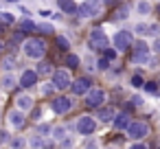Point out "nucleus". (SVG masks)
<instances>
[{
    "mask_svg": "<svg viewBox=\"0 0 160 149\" xmlns=\"http://www.w3.org/2000/svg\"><path fill=\"white\" fill-rule=\"evenodd\" d=\"M153 51H156V53H160V37L153 42Z\"/></svg>",
    "mask_w": 160,
    "mask_h": 149,
    "instance_id": "nucleus-44",
    "label": "nucleus"
},
{
    "mask_svg": "<svg viewBox=\"0 0 160 149\" xmlns=\"http://www.w3.org/2000/svg\"><path fill=\"white\" fill-rule=\"evenodd\" d=\"M83 149H99V142H97V140H90V142H86Z\"/></svg>",
    "mask_w": 160,
    "mask_h": 149,
    "instance_id": "nucleus-40",
    "label": "nucleus"
},
{
    "mask_svg": "<svg viewBox=\"0 0 160 149\" xmlns=\"http://www.w3.org/2000/svg\"><path fill=\"white\" fill-rule=\"evenodd\" d=\"M35 31H40V33L48 35V33H53V27H51V24H40V27H35Z\"/></svg>",
    "mask_w": 160,
    "mask_h": 149,
    "instance_id": "nucleus-35",
    "label": "nucleus"
},
{
    "mask_svg": "<svg viewBox=\"0 0 160 149\" xmlns=\"http://www.w3.org/2000/svg\"><path fill=\"white\" fill-rule=\"evenodd\" d=\"M142 88H145V92H149V94H156V92H158V83H153V81L142 83Z\"/></svg>",
    "mask_w": 160,
    "mask_h": 149,
    "instance_id": "nucleus-31",
    "label": "nucleus"
},
{
    "mask_svg": "<svg viewBox=\"0 0 160 149\" xmlns=\"http://www.w3.org/2000/svg\"><path fill=\"white\" fill-rule=\"evenodd\" d=\"M110 64H112V62H110L108 57H101V59L97 62V68H99V70H108V68H110Z\"/></svg>",
    "mask_w": 160,
    "mask_h": 149,
    "instance_id": "nucleus-32",
    "label": "nucleus"
},
{
    "mask_svg": "<svg viewBox=\"0 0 160 149\" xmlns=\"http://www.w3.org/2000/svg\"><path fill=\"white\" fill-rule=\"evenodd\" d=\"M35 22L33 20H29V18H24V20H20V31L22 33H29V31H35Z\"/></svg>",
    "mask_w": 160,
    "mask_h": 149,
    "instance_id": "nucleus-22",
    "label": "nucleus"
},
{
    "mask_svg": "<svg viewBox=\"0 0 160 149\" xmlns=\"http://www.w3.org/2000/svg\"><path fill=\"white\" fill-rule=\"evenodd\" d=\"M18 83L16 75L13 72H2V79H0V86H2V90H13Z\"/></svg>",
    "mask_w": 160,
    "mask_h": 149,
    "instance_id": "nucleus-16",
    "label": "nucleus"
},
{
    "mask_svg": "<svg viewBox=\"0 0 160 149\" xmlns=\"http://www.w3.org/2000/svg\"><path fill=\"white\" fill-rule=\"evenodd\" d=\"M142 83H145V81H142L140 75H134V77H132V86H134V88H142Z\"/></svg>",
    "mask_w": 160,
    "mask_h": 149,
    "instance_id": "nucleus-36",
    "label": "nucleus"
},
{
    "mask_svg": "<svg viewBox=\"0 0 160 149\" xmlns=\"http://www.w3.org/2000/svg\"><path fill=\"white\" fill-rule=\"evenodd\" d=\"M125 16H127V9H125V7H121V9L114 13V20H123Z\"/></svg>",
    "mask_w": 160,
    "mask_h": 149,
    "instance_id": "nucleus-37",
    "label": "nucleus"
},
{
    "mask_svg": "<svg viewBox=\"0 0 160 149\" xmlns=\"http://www.w3.org/2000/svg\"><path fill=\"white\" fill-rule=\"evenodd\" d=\"M53 90H55V86H53V83H44V86L40 88V94L48 97V94H53Z\"/></svg>",
    "mask_w": 160,
    "mask_h": 149,
    "instance_id": "nucleus-33",
    "label": "nucleus"
},
{
    "mask_svg": "<svg viewBox=\"0 0 160 149\" xmlns=\"http://www.w3.org/2000/svg\"><path fill=\"white\" fill-rule=\"evenodd\" d=\"M9 2H18V0H9Z\"/></svg>",
    "mask_w": 160,
    "mask_h": 149,
    "instance_id": "nucleus-47",
    "label": "nucleus"
},
{
    "mask_svg": "<svg viewBox=\"0 0 160 149\" xmlns=\"http://www.w3.org/2000/svg\"><path fill=\"white\" fill-rule=\"evenodd\" d=\"M142 101H140V97H132V105H140Z\"/></svg>",
    "mask_w": 160,
    "mask_h": 149,
    "instance_id": "nucleus-43",
    "label": "nucleus"
},
{
    "mask_svg": "<svg viewBox=\"0 0 160 149\" xmlns=\"http://www.w3.org/2000/svg\"><path fill=\"white\" fill-rule=\"evenodd\" d=\"M114 0H101V5H112Z\"/></svg>",
    "mask_w": 160,
    "mask_h": 149,
    "instance_id": "nucleus-45",
    "label": "nucleus"
},
{
    "mask_svg": "<svg viewBox=\"0 0 160 149\" xmlns=\"http://www.w3.org/2000/svg\"><path fill=\"white\" fill-rule=\"evenodd\" d=\"M132 59H134V64H147L149 62V46L145 42L132 44Z\"/></svg>",
    "mask_w": 160,
    "mask_h": 149,
    "instance_id": "nucleus-9",
    "label": "nucleus"
},
{
    "mask_svg": "<svg viewBox=\"0 0 160 149\" xmlns=\"http://www.w3.org/2000/svg\"><path fill=\"white\" fill-rule=\"evenodd\" d=\"M103 57H108L110 62H114V59H116V48H110V46H105V48H103Z\"/></svg>",
    "mask_w": 160,
    "mask_h": 149,
    "instance_id": "nucleus-30",
    "label": "nucleus"
},
{
    "mask_svg": "<svg viewBox=\"0 0 160 149\" xmlns=\"http://www.w3.org/2000/svg\"><path fill=\"white\" fill-rule=\"evenodd\" d=\"M75 129H77V134H81V136H92L94 129H97L94 116H79L77 123H75Z\"/></svg>",
    "mask_w": 160,
    "mask_h": 149,
    "instance_id": "nucleus-8",
    "label": "nucleus"
},
{
    "mask_svg": "<svg viewBox=\"0 0 160 149\" xmlns=\"http://www.w3.org/2000/svg\"><path fill=\"white\" fill-rule=\"evenodd\" d=\"M112 42H114L116 53H125L127 48H132V44H134V35H132L129 31H116Z\"/></svg>",
    "mask_w": 160,
    "mask_h": 149,
    "instance_id": "nucleus-6",
    "label": "nucleus"
},
{
    "mask_svg": "<svg viewBox=\"0 0 160 149\" xmlns=\"http://www.w3.org/2000/svg\"><path fill=\"white\" fill-rule=\"evenodd\" d=\"M18 83H20L22 88H33V86L38 83V72H35V70H24V72L20 75V79H18Z\"/></svg>",
    "mask_w": 160,
    "mask_h": 149,
    "instance_id": "nucleus-13",
    "label": "nucleus"
},
{
    "mask_svg": "<svg viewBox=\"0 0 160 149\" xmlns=\"http://www.w3.org/2000/svg\"><path fill=\"white\" fill-rule=\"evenodd\" d=\"M101 0H83L81 5H77V16L79 18H83V20H88V18H94V16H99L101 13Z\"/></svg>",
    "mask_w": 160,
    "mask_h": 149,
    "instance_id": "nucleus-2",
    "label": "nucleus"
},
{
    "mask_svg": "<svg viewBox=\"0 0 160 149\" xmlns=\"http://www.w3.org/2000/svg\"><path fill=\"white\" fill-rule=\"evenodd\" d=\"M79 62H81V59H79V55H72V53H68V55H66V64H68L70 68H77V66H79Z\"/></svg>",
    "mask_w": 160,
    "mask_h": 149,
    "instance_id": "nucleus-26",
    "label": "nucleus"
},
{
    "mask_svg": "<svg viewBox=\"0 0 160 149\" xmlns=\"http://www.w3.org/2000/svg\"><path fill=\"white\" fill-rule=\"evenodd\" d=\"M129 149H149V147H147L145 142H134V145H132Z\"/></svg>",
    "mask_w": 160,
    "mask_h": 149,
    "instance_id": "nucleus-42",
    "label": "nucleus"
},
{
    "mask_svg": "<svg viewBox=\"0 0 160 149\" xmlns=\"http://www.w3.org/2000/svg\"><path fill=\"white\" fill-rule=\"evenodd\" d=\"M9 140H11L9 132H0V145H5V142H9Z\"/></svg>",
    "mask_w": 160,
    "mask_h": 149,
    "instance_id": "nucleus-38",
    "label": "nucleus"
},
{
    "mask_svg": "<svg viewBox=\"0 0 160 149\" xmlns=\"http://www.w3.org/2000/svg\"><path fill=\"white\" fill-rule=\"evenodd\" d=\"M129 123H132V118H129V114H127V112H118V114L114 116V121H112V125H114L116 129H125Z\"/></svg>",
    "mask_w": 160,
    "mask_h": 149,
    "instance_id": "nucleus-15",
    "label": "nucleus"
},
{
    "mask_svg": "<svg viewBox=\"0 0 160 149\" xmlns=\"http://www.w3.org/2000/svg\"><path fill=\"white\" fill-rule=\"evenodd\" d=\"M13 20H16V18H13L11 13H5V11L0 13V22H5V24H13Z\"/></svg>",
    "mask_w": 160,
    "mask_h": 149,
    "instance_id": "nucleus-34",
    "label": "nucleus"
},
{
    "mask_svg": "<svg viewBox=\"0 0 160 149\" xmlns=\"http://www.w3.org/2000/svg\"><path fill=\"white\" fill-rule=\"evenodd\" d=\"M134 29H136V35H149V24H142V22H140V24H136Z\"/></svg>",
    "mask_w": 160,
    "mask_h": 149,
    "instance_id": "nucleus-29",
    "label": "nucleus"
},
{
    "mask_svg": "<svg viewBox=\"0 0 160 149\" xmlns=\"http://www.w3.org/2000/svg\"><path fill=\"white\" fill-rule=\"evenodd\" d=\"M29 145H31V149H42V147H46V140H44V136L35 134V136H31Z\"/></svg>",
    "mask_w": 160,
    "mask_h": 149,
    "instance_id": "nucleus-20",
    "label": "nucleus"
},
{
    "mask_svg": "<svg viewBox=\"0 0 160 149\" xmlns=\"http://www.w3.org/2000/svg\"><path fill=\"white\" fill-rule=\"evenodd\" d=\"M158 31H160V27H158V24H149V35L158 37Z\"/></svg>",
    "mask_w": 160,
    "mask_h": 149,
    "instance_id": "nucleus-39",
    "label": "nucleus"
},
{
    "mask_svg": "<svg viewBox=\"0 0 160 149\" xmlns=\"http://www.w3.org/2000/svg\"><path fill=\"white\" fill-rule=\"evenodd\" d=\"M83 97H86V107H90V110H99L105 103V90H101V88H90Z\"/></svg>",
    "mask_w": 160,
    "mask_h": 149,
    "instance_id": "nucleus-3",
    "label": "nucleus"
},
{
    "mask_svg": "<svg viewBox=\"0 0 160 149\" xmlns=\"http://www.w3.org/2000/svg\"><path fill=\"white\" fill-rule=\"evenodd\" d=\"M97 116H99V121H101V123H110V121H114L116 112H114L112 107H103V105H101V107H99V114H97Z\"/></svg>",
    "mask_w": 160,
    "mask_h": 149,
    "instance_id": "nucleus-17",
    "label": "nucleus"
},
{
    "mask_svg": "<svg viewBox=\"0 0 160 149\" xmlns=\"http://www.w3.org/2000/svg\"><path fill=\"white\" fill-rule=\"evenodd\" d=\"M62 145H64V149H70V147H72V140H70V138L66 136V138L62 140Z\"/></svg>",
    "mask_w": 160,
    "mask_h": 149,
    "instance_id": "nucleus-41",
    "label": "nucleus"
},
{
    "mask_svg": "<svg viewBox=\"0 0 160 149\" xmlns=\"http://www.w3.org/2000/svg\"><path fill=\"white\" fill-rule=\"evenodd\" d=\"M7 118H9V123H11V127H16V129H22L24 127V123H27V116H24V112L22 110H11L9 114H7Z\"/></svg>",
    "mask_w": 160,
    "mask_h": 149,
    "instance_id": "nucleus-12",
    "label": "nucleus"
},
{
    "mask_svg": "<svg viewBox=\"0 0 160 149\" xmlns=\"http://www.w3.org/2000/svg\"><path fill=\"white\" fill-rule=\"evenodd\" d=\"M90 88H92V81H90L88 77H79V79H75V81L70 83V90H72L75 97H83Z\"/></svg>",
    "mask_w": 160,
    "mask_h": 149,
    "instance_id": "nucleus-11",
    "label": "nucleus"
},
{
    "mask_svg": "<svg viewBox=\"0 0 160 149\" xmlns=\"http://www.w3.org/2000/svg\"><path fill=\"white\" fill-rule=\"evenodd\" d=\"M88 46L92 51H103L108 46V35L103 29H92L90 35H88Z\"/></svg>",
    "mask_w": 160,
    "mask_h": 149,
    "instance_id": "nucleus-5",
    "label": "nucleus"
},
{
    "mask_svg": "<svg viewBox=\"0 0 160 149\" xmlns=\"http://www.w3.org/2000/svg\"><path fill=\"white\" fill-rule=\"evenodd\" d=\"M51 83L55 86V90H68L70 83H72V77L66 68H59V70H53V81Z\"/></svg>",
    "mask_w": 160,
    "mask_h": 149,
    "instance_id": "nucleus-7",
    "label": "nucleus"
},
{
    "mask_svg": "<svg viewBox=\"0 0 160 149\" xmlns=\"http://www.w3.org/2000/svg\"><path fill=\"white\" fill-rule=\"evenodd\" d=\"M136 11L140 16H147L151 11V5H149V0H136Z\"/></svg>",
    "mask_w": 160,
    "mask_h": 149,
    "instance_id": "nucleus-21",
    "label": "nucleus"
},
{
    "mask_svg": "<svg viewBox=\"0 0 160 149\" xmlns=\"http://www.w3.org/2000/svg\"><path fill=\"white\" fill-rule=\"evenodd\" d=\"M51 110H53L57 116H62V114H68V112L72 110V99H70V97H57V99H53V103H51Z\"/></svg>",
    "mask_w": 160,
    "mask_h": 149,
    "instance_id": "nucleus-10",
    "label": "nucleus"
},
{
    "mask_svg": "<svg viewBox=\"0 0 160 149\" xmlns=\"http://www.w3.org/2000/svg\"><path fill=\"white\" fill-rule=\"evenodd\" d=\"M57 7H59L64 13H77V5H75V0H57Z\"/></svg>",
    "mask_w": 160,
    "mask_h": 149,
    "instance_id": "nucleus-18",
    "label": "nucleus"
},
{
    "mask_svg": "<svg viewBox=\"0 0 160 149\" xmlns=\"http://www.w3.org/2000/svg\"><path fill=\"white\" fill-rule=\"evenodd\" d=\"M9 142H11V147H13V149H24V147H27V140H24V138H20V136H18V138H11Z\"/></svg>",
    "mask_w": 160,
    "mask_h": 149,
    "instance_id": "nucleus-28",
    "label": "nucleus"
},
{
    "mask_svg": "<svg viewBox=\"0 0 160 149\" xmlns=\"http://www.w3.org/2000/svg\"><path fill=\"white\" fill-rule=\"evenodd\" d=\"M33 97H29V94H20L18 99H16V107L18 110H22V112H31L33 110Z\"/></svg>",
    "mask_w": 160,
    "mask_h": 149,
    "instance_id": "nucleus-14",
    "label": "nucleus"
},
{
    "mask_svg": "<svg viewBox=\"0 0 160 149\" xmlns=\"http://www.w3.org/2000/svg\"><path fill=\"white\" fill-rule=\"evenodd\" d=\"M57 48H59V51H64V53H68V51H70V42H68V37H66V35H57Z\"/></svg>",
    "mask_w": 160,
    "mask_h": 149,
    "instance_id": "nucleus-23",
    "label": "nucleus"
},
{
    "mask_svg": "<svg viewBox=\"0 0 160 149\" xmlns=\"http://www.w3.org/2000/svg\"><path fill=\"white\" fill-rule=\"evenodd\" d=\"M22 51H24V55H27V57H31V59H42V57H44V53H46V44H44V40H40V37L24 40Z\"/></svg>",
    "mask_w": 160,
    "mask_h": 149,
    "instance_id": "nucleus-1",
    "label": "nucleus"
},
{
    "mask_svg": "<svg viewBox=\"0 0 160 149\" xmlns=\"http://www.w3.org/2000/svg\"><path fill=\"white\" fill-rule=\"evenodd\" d=\"M125 132H127V138H132V140H142V138L149 134V125H147L145 121H132V123L125 127Z\"/></svg>",
    "mask_w": 160,
    "mask_h": 149,
    "instance_id": "nucleus-4",
    "label": "nucleus"
},
{
    "mask_svg": "<svg viewBox=\"0 0 160 149\" xmlns=\"http://www.w3.org/2000/svg\"><path fill=\"white\" fill-rule=\"evenodd\" d=\"M16 68V55H7L2 59V72H11Z\"/></svg>",
    "mask_w": 160,
    "mask_h": 149,
    "instance_id": "nucleus-19",
    "label": "nucleus"
},
{
    "mask_svg": "<svg viewBox=\"0 0 160 149\" xmlns=\"http://www.w3.org/2000/svg\"><path fill=\"white\" fill-rule=\"evenodd\" d=\"M53 70H55V68H53V66H51L48 62H42V64L38 66V70H35V72H38V75L42 77V75H53Z\"/></svg>",
    "mask_w": 160,
    "mask_h": 149,
    "instance_id": "nucleus-24",
    "label": "nucleus"
},
{
    "mask_svg": "<svg viewBox=\"0 0 160 149\" xmlns=\"http://www.w3.org/2000/svg\"><path fill=\"white\" fill-rule=\"evenodd\" d=\"M0 55H2V42H0Z\"/></svg>",
    "mask_w": 160,
    "mask_h": 149,
    "instance_id": "nucleus-46",
    "label": "nucleus"
},
{
    "mask_svg": "<svg viewBox=\"0 0 160 149\" xmlns=\"http://www.w3.org/2000/svg\"><path fill=\"white\" fill-rule=\"evenodd\" d=\"M51 134H53V138H55L57 142H62V140L66 138V127H62V125H59V127H53Z\"/></svg>",
    "mask_w": 160,
    "mask_h": 149,
    "instance_id": "nucleus-25",
    "label": "nucleus"
},
{
    "mask_svg": "<svg viewBox=\"0 0 160 149\" xmlns=\"http://www.w3.org/2000/svg\"><path fill=\"white\" fill-rule=\"evenodd\" d=\"M51 132H53V127H51L48 123H42V125H38V132H35V134H40V136H51Z\"/></svg>",
    "mask_w": 160,
    "mask_h": 149,
    "instance_id": "nucleus-27",
    "label": "nucleus"
},
{
    "mask_svg": "<svg viewBox=\"0 0 160 149\" xmlns=\"http://www.w3.org/2000/svg\"><path fill=\"white\" fill-rule=\"evenodd\" d=\"M0 149H2V145H0Z\"/></svg>",
    "mask_w": 160,
    "mask_h": 149,
    "instance_id": "nucleus-48",
    "label": "nucleus"
}]
</instances>
